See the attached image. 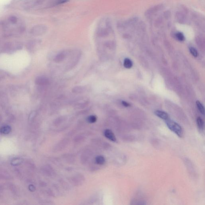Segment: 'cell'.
<instances>
[{"label": "cell", "mask_w": 205, "mask_h": 205, "mask_svg": "<svg viewBox=\"0 0 205 205\" xmlns=\"http://www.w3.org/2000/svg\"><path fill=\"white\" fill-rule=\"evenodd\" d=\"M104 136L113 142L117 141L116 137L112 130L110 129H106L104 131Z\"/></svg>", "instance_id": "3957f363"}, {"label": "cell", "mask_w": 205, "mask_h": 205, "mask_svg": "<svg viewBox=\"0 0 205 205\" xmlns=\"http://www.w3.org/2000/svg\"><path fill=\"white\" fill-rule=\"evenodd\" d=\"M189 50H190V52H191V54L194 57H197L198 55L197 51L193 47H190V49H189Z\"/></svg>", "instance_id": "5bb4252c"}, {"label": "cell", "mask_w": 205, "mask_h": 205, "mask_svg": "<svg viewBox=\"0 0 205 205\" xmlns=\"http://www.w3.org/2000/svg\"><path fill=\"white\" fill-rule=\"evenodd\" d=\"M197 124L198 127L201 130L203 129L204 122L203 120L201 117H198L197 119Z\"/></svg>", "instance_id": "30bf717a"}, {"label": "cell", "mask_w": 205, "mask_h": 205, "mask_svg": "<svg viewBox=\"0 0 205 205\" xmlns=\"http://www.w3.org/2000/svg\"><path fill=\"white\" fill-rule=\"evenodd\" d=\"M11 127L10 126H4L0 128V133L3 134H7L11 131Z\"/></svg>", "instance_id": "5b68a950"}, {"label": "cell", "mask_w": 205, "mask_h": 205, "mask_svg": "<svg viewBox=\"0 0 205 205\" xmlns=\"http://www.w3.org/2000/svg\"><path fill=\"white\" fill-rule=\"evenodd\" d=\"M155 114L161 119H163V120L165 121L169 119V115H168V113L165 112H163V111L157 110L155 112Z\"/></svg>", "instance_id": "277c9868"}, {"label": "cell", "mask_w": 205, "mask_h": 205, "mask_svg": "<svg viewBox=\"0 0 205 205\" xmlns=\"http://www.w3.org/2000/svg\"><path fill=\"white\" fill-rule=\"evenodd\" d=\"M47 30V27L43 25H38L33 27L31 29L30 33L34 35H40L44 34Z\"/></svg>", "instance_id": "7a4b0ae2"}, {"label": "cell", "mask_w": 205, "mask_h": 205, "mask_svg": "<svg viewBox=\"0 0 205 205\" xmlns=\"http://www.w3.org/2000/svg\"><path fill=\"white\" fill-rule=\"evenodd\" d=\"M167 126L171 131L174 133L180 138H182L183 136V131L180 125L174 121L169 119L165 120Z\"/></svg>", "instance_id": "6da1fadb"}, {"label": "cell", "mask_w": 205, "mask_h": 205, "mask_svg": "<svg viewBox=\"0 0 205 205\" xmlns=\"http://www.w3.org/2000/svg\"><path fill=\"white\" fill-rule=\"evenodd\" d=\"M123 65L127 69H130L132 67L133 63L130 59L128 58L125 59Z\"/></svg>", "instance_id": "52a82bcc"}, {"label": "cell", "mask_w": 205, "mask_h": 205, "mask_svg": "<svg viewBox=\"0 0 205 205\" xmlns=\"http://www.w3.org/2000/svg\"><path fill=\"white\" fill-rule=\"evenodd\" d=\"M18 18L17 16H14V15H12V16H9L7 21L9 23L12 24H16L18 22Z\"/></svg>", "instance_id": "8992f818"}, {"label": "cell", "mask_w": 205, "mask_h": 205, "mask_svg": "<svg viewBox=\"0 0 205 205\" xmlns=\"http://www.w3.org/2000/svg\"><path fill=\"white\" fill-rule=\"evenodd\" d=\"M22 162V159H16L15 160H13L12 162H11V164L13 165H17L19 164Z\"/></svg>", "instance_id": "9a60e30c"}, {"label": "cell", "mask_w": 205, "mask_h": 205, "mask_svg": "<svg viewBox=\"0 0 205 205\" xmlns=\"http://www.w3.org/2000/svg\"><path fill=\"white\" fill-rule=\"evenodd\" d=\"M29 189L31 191H33L35 190V187L34 186L32 185H29Z\"/></svg>", "instance_id": "ac0fdd59"}, {"label": "cell", "mask_w": 205, "mask_h": 205, "mask_svg": "<svg viewBox=\"0 0 205 205\" xmlns=\"http://www.w3.org/2000/svg\"><path fill=\"white\" fill-rule=\"evenodd\" d=\"M73 91L75 93H81L83 91V89L81 86H76L74 88Z\"/></svg>", "instance_id": "2e32d148"}, {"label": "cell", "mask_w": 205, "mask_h": 205, "mask_svg": "<svg viewBox=\"0 0 205 205\" xmlns=\"http://www.w3.org/2000/svg\"><path fill=\"white\" fill-rule=\"evenodd\" d=\"M196 105L197 106L198 108V110H199L200 112L202 113L203 115H204L205 114V110L204 108L203 105L202 104L201 102H200L199 101H196Z\"/></svg>", "instance_id": "8fae6325"}, {"label": "cell", "mask_w": 205, "mask_h": 205, "mask_svg": "<svg viewBox=\"0 0 205 205\" xmlns=\"http://www.w3.org/2000/svg\"><path fill=\"white\" fill-rule=\"evenodd\" d=\"M65 58V55L63 53H60L55 57L54 59V61L55 62L60 63Z\"/></svg>", "instance_id": "9c48e42d"}, {"label": "cell", "mask_w": 205, "mask_h": 205, "mask_svg": "<svg viewBox=\"0 0 205 205\" xmlns=\"http://www.w3.org/2000/svg\"><path fill=\"white\" fill-rule=\"evenodd\" d=\"M97 117L95 115H90L87 118V121L89 123H94L97 121Z\"/></svg>", "instance_id": "7c38bea8"}, {"label": "cell", "mask_w": 205, "mask_h": 205, "mask_svg": "<svg viewBox=\"0 0 205 205\" xmlns=\"http://www.w3.org/2000/svg\"><path fill=\"white\" fill-rule=\"evenodd\" d=\"M122 104L123 106L125 107H129L130 106V104H129V103L125 101H122Z\"/></svg>", "instance_id": "e0dca14e"}, {"label": "cell", "mask_w": 205, "mask_h": 205, "mask_svg": "<svg viewBox=\"0 0 205 205\" xmlns=\"http://www.w3.org/2000/svg\"><path fill=\"white\" fill-rule=\"evenodd\" d=\"M176 37L177 39L180 42H183L185 40V37H184V35L181 32L177 33L176 34Z\"/></svg>", "instance_id": "4fadbf2b"}, {"label": "cell", "mask_w": 205, "mask_h": 205, "mask_svg": "<svg viewBox=\"0 0 205 205\" xmlns=\"http://www.w3.org/2000/svg\"><path fill=\"white\" fill-rule=\"evenodd\" d=\"M95 161L96 163L99 165H104L106 162V159L104 156L99 155L97 157Z\"/></svg>", "instance_id": "ba28073f"}]
</instances>
